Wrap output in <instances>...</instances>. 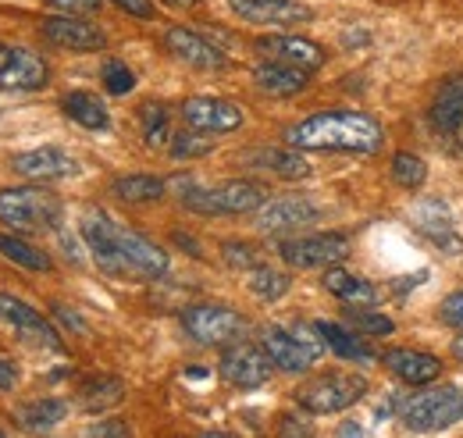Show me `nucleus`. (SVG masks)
<instances>
[{
	"label": "nucleus",
	"instance_id": "obj_1",
	"mask_svg": "<svg viewBox=\"0 0 463 438\" xmlns=\"http://www.w3.org/2000/svg\"><path fill=\"white\" fill-rule=\"evenodd\" d=\"M82 239L97 268L111 278H165L168 274V253L154 239L118 224L104 211H90L82 218Z\"/></svg>",
	"mask_w": 463,
	"mask_h": 438
},
{
	"label": "nucleus",
	"instance_id": "obj_2",
	"mask_svg": "<svg viewBox=\"0 0 463 438\" xmlns=\"http://www.w3.org/2000/svg\"><path fill=\"white\" fill-rule=\"evenodd\" d=\"M296 150H343V154H374L385 139L382 121L367 110H321L303 118L286 132Z\"/></svg>",
	"mask_w": 463,
	"mask_h": 438
},
{
	"label": "nucleus",
	"instance_id": "obj_3",
	"mask_svg": "<svg viewBox=\"0 0 463 438\" xmlns=\"http://www.w3.org/2000/svg\"><path fill=\"white\" fill-rule=\"evenodd\" d=\"M61 214H64V207L51 189H36V186L0 189V221L11 232H25V235L51 232L61 224Z\"/></svg>",
	"mask_w": 463,
	"mask_h": 438
},
{
	"label": "nucleus",
	"instance_id": "obj_4",
	"mask_svg": "<svg viewBox=\"0 0 463 438\" xmlns=\"http://www.w3.org/2000/svg\"><path fill=\"white\" fill-rule=\"evenodd\" d=\"M182 204L196 214H253L264 207V189L257 182L246 178H229L214 189H200L189 182V189H182Z\"/></svg>",
	"mask_w": 463,
	"mask_h": 438
},
{
	"label": "nucleus",
	"instance_id": "obj_5",
	"mask_svg": "<svg viewBox=\"0 0 463 438\" xmlns=\"http://www.w3.org/2000/svg\"><path fill=\"white\" fill-rule=\"evenodd\" d=\"M182 328L193 342L200 346H214V349H225L232 342H242L250 321L222 303H196L189 310H182Z\"/></svg>",
	"mask_w": 463,
	"mask_h": 438
},
{
	"label": "nucleus",
	"instance_id": "obj_6",
	"mask_svg": "<svg viewBox=\"0 0 463 438\" xmlns=\"http://www.w3.org/2000/svg\"><path fill=\"white\" fill-rule=\"evenodd\" d=\"M321 331L317 328H279V325H268L260 331V349L271 357V364L286 375H303L317 353H321Z\"/></svg>",
	"mask_w": 463,
	"mask_h": 438
},
{
	"label": "nucleus",
	"instance_id": "obj_7",
	"mask_svg": "<svg viewBox=\"0 0 463 438\" xmlns=\"http://www.w3.org/2000/svg\"><path fill=\"white\" fill-rule=\"evenodd\" d=\"M364 392H367V382L360 375L325 371V375L310 378V382L296 392V403L307 414H339V410H349L353 403H360Z\"/></svg>",
	"mask_w": 463,
	"mask_h": 438
},
{
	"label": "nucleus",
	"instance_id": "obj_8",
	"mask_svg": "<svg viewBox=\"0 0 463 438\" xmlns=\"http://www.w3.org/2000/svg\"><path fill=\"white\" fill-rule=\"evenodd\" d=\"M457 421H463V392L453 385L428 388L403 406V424L410 432H442Z\"/></svg>",
	"mask_w": 463,
	"mask_h": 438
},
{
	"label": "nucleus",
	"instance_id": "obj_9",
	"mask_svg": "<svg viewBox=\"0 0 463 438\" xmlns=\"http://www.w3.org/2000/svg\"><path fill=\"white\" fill-rule=\"evenodd\" d=\"M282 261L296 271H314V268H332L349 257V239L339 232H321V235H296L279 246Z\"/></svg>",
	"mask_w": 463,
	"mask_h": 438
},
{
	"label": "nucleus",
	"instance_id": "obj_10",
	"mask_svg": "<svg viewBox=\"0 0 463 438\" xmlns=\"http://www.w3.org/2000/svg\"><path fill=\"white\" fill-rule=\"evenodd\" d=\"M47 79H51V68L36 51L0 43V90L4 93H33V90H43Z\"/></svg>",
	"mask_w": 463,
	"mask_h": 438
},
{
	"label": "nucleus",
	"instance_id": "obj_11",
	"mask_svg": "<svg viewBox=\"0 0 463 438\" xmlns=\"http://www.w3.org/2000/svg\"><path fill=\"white\" fill-rule=\"evenodd\" d=\"M0 321H7L11 328L18 331L22 342H29V346H36V349H51V353L61 349V335L54 331V325H51L36 307L22 303L18 296L0 292Z\"/></svg>",
	"mask_w": 463,
	"mask_h": 438
},
{
	"label": "nucleus",
	"instance_id": "obj_12",
	"mask_svg": "<svg viewBox=\"0 0 463 438\" xmlns=\"http://www.w3.org/2000/svg\"><path fill=\"white\" fill-rule=\"evenodd\" d=\"M271 371H275V364H271V357L260 346H246V342L225 346L222 378L235 385V388H260V385H268Z\"/></svg>",
	"mask_w": 463,
	"mask_h": 438
},
{
	"label": "nucleus",
	"instance_id": "obj_13",
	"mask_svg": "<svg viewBox=\"0 0 463 438\" xmlns=\"http://www.w3.org/2000/svg\"><path fill=\"white\" fill-rule=\"evenodd\" d=\"M182 118L189 129L207 132V136H225L242 125V110L222 97H189L182 104Z\"/></svg>",
	"mask_w": 463,
	"mask_h": 438
},
{
	"label": "nucleus",
	"instance_id": "obj_14",
	"mask_svg": "<svg viewBox=\"0 0 463 438\" xmlns=\"http://www.w3.org/2000/svg\"><path fill=\"white\" fill-rule=\"evenodd\" d=\"M40 33L51 47L71 51V54H93V51L108 47L104 29H97L93 22H82V18H47Z\"/></svg>",
	"mask_w": 463,
	"mask_h": 438
},
{
	"label": "nucleus",
	"instance_id": "obj_15",
	"mask_svg": "<svg viewBox=\"0 0 463 438\" xmlns=\"http://www.w3.org/2000/svg\"><path fill=\"white\" fill-rule=\"evenodd\" d=\"M321 218L317 207L303 196H282V200H271L260 207V218H257V228L268 232V235H289V232H303L310 228L314 221Z\"/></svg>",
	"mask_w": 463,
	"mask_h": 438
},
{
	"label": "nucleus",
	"instance_id": "obj_16",
	"mask_svg": "<svg viewBox=\"0 0 463 438\" xmlns=\"http://www.w3.org/2000/svg\"><path fill=\"white\" fill-rule=\"evenodd\" d=\"M232 14H239L250 25H299L310 22V7L296 4V0H229Z\"/></svg>",
	"mask_w": 463,
	"mask_h": 438
},
{
	"label": "nucleus",
	"instance_id": "obj_17",
	"mask_svg": "<svg viewBox=\"0 0 463 438\" xmlns=\"http://www.w3.org/2000/svg\"><path fill=\"white\" fill-rule=\"evenodd\" d=\"M11 171H18L22 178H33V182H58V178L75 175L79 165L61 147H36V150L14 154L11 157Z\"/></svg>",
	"mask_w": 463,
	"mask_h": 438
},
{
	"label": "nucleus",
	"instance_id": "obj_18",
	"mask_svg": "<svg viewBox=\"0 0 463 438\" xmlns=\"http://www.w3.org/2000/svg\"><path fill=\"white\" fill-rule=\"evenodd\" d=\"M413 228L431 239L439 250H449V253H460L463 250V235L457 232V221H453V211L439 200H424L413 207Z\"/></svg>",
	"mask_w": 463,
	"mask_h": 438
},
{
	"label": "nucleus",
	"instance_id": "obj_19",
	"mask_svg": "<svg viewBox=\"0 0 463 438\" xmlns=\"http://www.w3.org/2000/svg\"><path fill=\"white\" fill-rule=\"evenodd\" d=\"M257 51L271 61H282L292 68H303V71H317L325 64V51L314 43V40H303V36H289V33H275V36H260L257 40Z\"/></svg>",
	"mask_w": 463,
	"mask_h": 438
},
{
	"label": "nucleus",
	"instance_id": "obj_20",
	"mask_svg": "<svg viewBox=\"0 0 463 438\" xmlns=\"http://www.w3.org/2000/svg\"><path fill=\"white\" fill-rule=\"evenodd\" d=\"M165 47H168L178 61H185L189 68H203V71L225 68V54H222L211 40H203L200 33H193V29H182V25L168 29V33H165Z\"/></svg>",
	"mask_w": 463,
	"mask_h": 438
},
{
	"label": "nucleus",
	"instance_id": "obj_21",
	"mask_svg": "<svg viewBox=\"0 0 463 438\" xmlns=\"http://www.w3.org/2000/svg\"><path fill=\"white\" fill-rule=\"evenodd\" d=\"M382 360L389 364V371L400 382L417 385V388L439 382V375H442V360L435 353H424V349H389Z\"/></svg>",
	"mask_w": 463,
	"mask_h": 438
},
{
	"label": "nucleus",
	"instance_id": "obj_22",
	"mask_svg": "<svg viewBox=\"0 0 463 438\" xmlns=\"http://www.w3.org/2000/svg\"><path fill=\"white\" fill-rule=\"evenodd\" d=\"M253 82L264 90V93H271V97H296L299 90H307V82H310V71H303V68H292V64H282V61H260L257 68H253Z\"/></svg>",
	"mask_w": 463,
	"mask_h": 438
},
{
	"label": "nucleus",
	"instance_id": "obj_23",
	"mask_svg": "<svg viewBox=\"0 0 463 438\" xmlns=\"http://www.w3.org/2000/svg\"><path fill=\"white\" fill-rule=\"evenodd\" d=\"M431 125L442 132V136H453L460 132L463 125V75H453L442 82V90L435 93L431 100V110H428Z\"/></svg>",
	"mask_w": 463,
	"mask_h": 438
},
{
	"label": "nucleus",
	"instance_id": "obj_24",
	"mask_svg": "<svg viewBox=\"0 0 463 438\" xmlns=\"http://www.w3.org/2000/svg\"><path fill=\"white\" fill-rule=\"evenodd\" d=\"M325 289L335 296V300H343L349 307H374L378 303V289L367 281V278H360V274H349L346 268H339V264H332V268H325Z\"/></svg>",
	"mask_w": 463,
	"mask_h": 438
},
{
	"label": "nucleus",
	"instance_id": "obj_25",
	"mask_svg": "<svg viewBox=\"0 0 463 438\" xmlns=\"http://www.w3.org/2000/svg\"><path fill=\"white\" fill-rule=\"evenodd\" d=\"M61 110H64L75 125H82V129H90V132H108V129H111L108 104H104L97 93H86V90L64 93V97H61Z\"/></svg>",
	"mask_w": 463,
	"mask_h": 438
},
{
	"label": "nucleus",
	"instance_id": "obj_26",
	"mask_svg": "<svg viewBox=\"0 0 463 438\" xmlns=\"http://www.w3.org/2000/svg\"><path fill=\"white\" fill-rule=\"evenodd\" d=\"M314 328L321 331L325 346H328L335 357L353 360V364H371V360H374V349L360 338V331H349V328H343V325H335V321H314Z\"/></svg>",
	"mask_w": 463,
	"mask_h": 438
},
{
	"label": "nucleus",
	"instance_id": "obj_27",
	"mask_svg": "<svg viewBox=\"0 0 463 438\" xmlns=\"http://www.w3.org/2000/svg\"><path fill=\"white\" fill-rule=\"evenodd\" d=\"M246 165L264 167V171H275L282 178H307L310 175V165L299 157V150H279V147H257L246 154Z\"/></svg>",
	"mask_w": 463,
	"mask_h": 438
},
{
	"label": "nucleus",
	"instance_id": "obj_28",
	"mask_svg": "<svg viewBox=\"0 0 463 438\" xmlns=\"http://www.w3.org/2000/svg\"><path fill=\"white\" fill-rule=\"evenodd\" d=\"M0 257L11 261V264H18V268H25V271H43V274L54 271V261L47 257V250L25 243L14 232H0Z\"/></svg>",
	"mask_w": 463,
	"mask_h": 438
},
{
	"label": "nucleus",
	"instance_id": "obj_29",
	"mask_svg": "<svg viewBox=\"0 0 463 438\" xmlns=\"http://www.w3.org/2000/svg\"><path fill=\"white\" fill-rule=\"evenodd\" d=\"M14 417L25 432H51L68 417V403L64 399H33V403H22Z\"/></svg>",
	"mask_w": 463,
	"mask_h": 438
},
{
	"label": "nucleus",
	"instance_id": "obj_30",
	"mask_svg": "<svg viewBox=\"0 0 463 438\" xmlns=\"http://www.w3.org/2000/svg\"><path fill=\"white\" fill-rule=\"evenodd\" d=\"M165 189H168V182L157 175H121L111 182V193L121 204H154L165 196Z\"/></svg>",
	"mask_w": 463,
	"mask_h": 438
},
{
	"label": "nucleus",
	"instance_id": "obj_31",
	"mask_svg": "<svg viewBox=\"0 0 463 438\" xmlns=\"http://www.w3.org/2000/svg\"><path fill=\"white\" fill-rule=\"evenodd\" d=\"M168 118H172L168 108H165V104H154V100L139 110V125H143V139H146V147L157 150V147H165V143L172 139L175 132H172V125H168Z\"/></svg>",
	"mask_w": 463,
	"mask_h": 438
},
{
	"label": "nucleus",
	"instance_id": "obj_32",
	"mask_svg": "<svg viewBox=\"0 0 463 438\" xmlns=\"http://www.w3.org/2000/svg\"><path fill=\"white\" fill-rule=\"evenodd\" d=\"M289 285H292L289 274L275 271V268H268V264H260V268L250 271V292L260 296V300H268V303L282 300V296L289 292Z\"/></svg>",
	"mask_w": 463,
	"mask_h": 438
},
{
	"label": "nucleus",
	"instance_id": "obj_33",
	"mask_svg": "<svg viewBox=\"0 0 463 438\" xmlns=\"http://www.w3.org/2000/svg\"><path fill=\"white\" fill-rule=\"evenodd\" d=\"M392 178H396V186L417 193V189L428 182V165H424V157H417V154H410V150H400V154L392 157Z\"/></svg>",
	"mask_w": 463,
	"mask_h": 438
},
{
	"label": "nucleus",
	"instance_id": "obj_34",
	"mask_svg": "<svg viewBox=\"0 0 463 438\" xmlns=\"http://www.w3.org/2000/svg\"><path fill=\"white\" fill-rule=\"evenodd\" d=\"M214 150V139L207 132H175L172 136V157L175 161H193V157H203Z\"/></svg>",
	"mask_w": 463,
	"mask_h": 438
},
{
	"label": "nucleus",
	"instance_id": "obj_35",
	"mask_svg": "<svg viewBox=\"0 0 463 438\" xmlns=\"http://www.w3.org/2000/svg\"><path fill=\"white\" fill-rule=\"evenodd\" d=\"M121 395H125V388H121L118 378H97V382H90L82 388L86 410H108V406H115Z\"/></svg>",
	"mask_w": 463,
	"mask_h": 438
},
{
	"label": "nucleus",
	"instance_id": "obj_36",
	"mask_svg": "<svg viewBox=\"0 0 463 438\" xmlns=\"http://www.w3.org/2000/svg\"><path fill=\"white\" fill-rule=\"evenodd\" d=\"M346 321L353 328H360L364 335H392L396 325H392V318H385V314H374L371 307H349L346 310Z\"/></svg>",
	"mask_w": 463,
	"mask_h": 438
},
{
	"label": "nucleus",
	"instance_id": "obj_37",
	"mask_svg": "<svg viewBox=\"0 0 463 438\" xmlns=\"http://www.w3.org/2000/svg\"><path fill=\"white\" fill-rule=\"evenodd\" d=\"M104 86H108V93H115V97H125V93H132L136 90V71L125 64V61H104Z\"/></svg>",
	"mask_w": 463,
	"mask_h": 438
},
{
	"label": "nucleus",
	"instance_id": "obj_38",
	"mask_svg": "<svg viewBox=\"0 0 463 438\" xmlns=\"http://www.w3.org/2000/svg\"><path fill=\"white\" fill-rule=\"evenodd\" d=\"M222 253H225V264L235 268V271H253V268H260L264 261H260V253L250 246V243H225L222 246Z\"/></svg>",
	"mask_w": 463,
	"mask_h": 438
},
{
	"label": "nucleus",
	"instance_id": "obj_39",
	"mask_svg": "<svg viewBox=\"0 0 463 438\" xmlns=\"http://www.w3.org/2000/svg\"><path fill=\"white\" fill-rule=\"evenodd\" d=\"M442 318H446V325H453V328L463 331V289H457L453 296H446V303H442Z\"/></svg>",
	"mask_w": 463,
	"mask_h": 438
},
{
	"label": "nucleus",
	"instance_id": "obj_40",
	"mask_svg": "<svg viewBox=\"0 0 463 438\" xmlns=\"http://www.w3.org/2000/svg\"><path fill=\"white\" fill-rule=\"evenodd\" d=\"M47 4L64 14H97L100 11V0H47Z\"/></svg>",
	"mask_w": 463,
	"mask_h": 438
},
{
	"label": "nucleus",
	"instance_id": "obj_41",
	"mask_svg": "<svg viewBox=\"0 0 463 438\" xmlns=\"http://www.w3.org/2000/svg\"><path fill=\"white\" fill-rule=\"evenodd\" d=\"M86 435H93V438H125V435H132V428H128L125 421H100V424H93Z\"/></svg>",
	"mask_w": 463,
	"mask_h": 438
},
{
	"label": "nucleus",
	"instance_id": "obj_42",
	"mask_svg": "<svg viewBox=\"0 0 463 438\" xmlns=\"http://www.w3.org/2000/svg\"><path fill=\"white\" fill-rule=\"evenodd\" d=\"M115 4L125 14H132V18H143V22L154 18V4H150V0H115Z\"/></svg>",
	"mask_w": 463,
	"mask_h": 438
},
{
	"label": "nucleus",
	"instance_id": "obj_43",
	"mask_svg": "<svg viewBox=\"0 0 463 438\" xmlns=\"http://www.w3.org/2000/svg\"><path fill=\"white\" fill-rule=\"evenodd\" d=\"M54 314H58V318L64 321V325H68V328L79 331V335H86V331H90V328H86V321H82V318H79L75 310H68V307H61V303L54 307Z\"/></svg>",
	"mask_w": 463,
	"mask_h": 438
},
{
	"label": "nucleus",
	"instance_id": "obj_44",
	"mask_svg": "<svg viewBox=\"0 0 463 438\" xmlns=\"http://www.w3.org/2000/svg\"><path fill=\"white\" fill-rule=\"evenodd\" d=\"M14 382H18V367L0 357V388H14Z\"/></svg>",
	"mask_w": 463,
	"mask_h": 438
},
{
	"label": "nucleus",
	"instance_id": "obj_45",
	"mask_svg": "<svg viewBox=\"0 0 463 438\" xmlns=\"http://www.w3.org/2000/svg\"><path fill=\"white\" fill-rule=\"evenodd\" d=\"M165 4H172V7H178V11H189V7H196L200 0H165Z\"/></svg>",
	"mask_w": 463,
	"mask_h": 438
},
{
	"label": "nucleus",
	"instance_id": "obj_46",
	"mask_svg": "<svg viewBox=\"0 0 463 438\" xmlns=\"http://www.w3.org/2000/svg\"><path fill=\"white\" fill-rule=\"evenodd\" d=\"M453 353H457V357H460V360H463V335H460V338H457V342H453Z\"/></svg>",
	"mask_w": 463,
	"mask_h": 438
},
{
	"label": "nucleus",
	"instance_id": "obj_47",
	"mask_svg": "<svg viewBox=\"0 0 463 438\" xmlns=\"http://www.w3.org/2000/svg\"><path fill=\"white\" fill-rule=\"evenodd\" d=\"M0 435H4V432H0Z\"/></svg>",
	"mask_w": 463,
	"mask_h": 438
}]
</instances>
